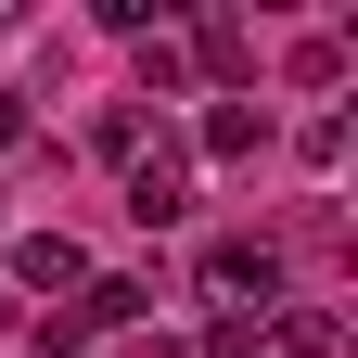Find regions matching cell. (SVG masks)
Segmentation results:
<instances>
[{
  "mask_svg": "<svg viewBox=\"0 0 358 358\" xmlns=\"http://www.w3.org/2000/svg\"><path fill=\"white\" fill-rule=\"evenodd\" d=\"M205 294H282V243H268V231H231V243H205Z\"/></svg>",
  "mask_w": 358,
  "mask_h": 358,
  "instance_id": "1",
  "label": "cell"
},
{
  "mask_svg": "<svg viewBox=\"0 0 358 358\" xmlns=\"http://www.w3.org/2000/svg\"><path fill=\"white\" fill-rule=\"evenodd\" d=\"M128 217H141V231H179V217H192V166H179L166 141L128 166Z\"/></svg>",
  "mask_w": 358,
  "mask_h": 358,
  "instance_id": "2",
  "label": "cell"
},
{
  "mask_svg": "<svg viewBox=\"0 0 358 358\" xmlns=\"http://www.w3.org/2000/svg\"><path fill=\"white\" fill-rule=\"evenodd\" d=\"M179 64H192V77H217V90H231V77H256V26H243V13H205L192 38H179Z\"/></svg>",
  "mask_w": 358,
  "mask_h": 358,
  "instance_id": "3",
  "label": "cell"
},
{
  "mask_svg": "<svg viewBox=\"0 0 358 358\" xmlns=\"http://www.w3.org/2000/svg\"><path fill=\"white\" fill-rule=\"evenodd\" d=\"M256 141H268V115H256V103H205V115H192V154H205V166H243Z\"/></svg>",
  "mask_w": 358,
  "mask_h": 358,
  "instance_id": "4",
  "label": "cell"
},
{
  "mask_svg": "<svg viewBox=\"0 0 358 358\" xmlns=\"http://www.w3.org/2000/svg\"><path fill=\"white\" fill-rule=\"evenodd\" d=\"M13 282H26V294H77V282H90V256H77L64 231H26V243H13Z\"/></svg>",
  "mask_w": 358,
  "mask_h": 358,
  "instance_id": "5",
  "label": "cell"
},
{
  "mask_svg": "<svg viewBox=\"0 0 358 358\" xmlns=\"http://www.w3.org/2000/svg\"><path fill=\"white\" fill-rule=\"evenodd\" d=\"M90 154H115V166H141V103H103V115H90Z\"/></svg>",
  "mask_w": 358,
  "mask_h": 358,
  "instance_id": "6",
  "label": "cell"
},
{
  "mask_svg": "<svg viewBox=\"0 0 358 358\" xmlns=\"http://www.w3.org/2000/svg\"><path fill=\"white\" fill-rule=\"evenodd\" d=\"M166 90H192V64H179V38H141V103H166Z\"/></svg>",
  "mask_w": 358,
  "mask_h": 358,
  "instance_id": "7",
  "label": "cell"
},
{
  "mask_svg": "<svg viewBox=\"0 0 358 358\" xmlns=\"http://www.w3.org/2000/svg\"><path fill=\"white\" fill-rule=\"evenodd\" d=\"M345 77V38H294V90H333Z\"/></svg>",
  "mask_w": 358,
  "mask_h": 358,
  "instance_id": "8",
  "label": "cell"
},
{
  "mask_svg": "<svg viewBox=\"0 0 358 358\" xmlns=\"http://www.w3.org/2000/svg\"><path fill=\"white\" fill-rule=\"evenodd\" d=\"M205 358H256V320H205Z\"/></svg>",
  "mask_w": 358,
  "mask_h": 358,
  "instance_id": "9",
  "label": "cell"
},
{
  "mask_svg": "<svg viewBox=\"0 0 358 358\" xmlns=\"http://www.w3.org/2000/svg\"><path fill=\"white\" fill-rule=\"evenodd\" d=\"M13 141H26V103H13V90H0V154H13Z\"/></svg>",
  "mask_w": 358,
  "mask_h": 358,
  "instance_id": "10",
  "label": "cell"
},
{
  "mask_svg": "<svg viewBox=\"0 0 358 358\" xmlns=\"http://www.w3.org/2000/svg\"><path fill=\"white\" fill-rule=\"evenodd\" d=\"M0 320H13V282H0Z\"/></svg>",
  "mask_w": 358,
  "mask_h": 358,
  "instance_id": "11",
  "label": "cell"
}]
</instances>
